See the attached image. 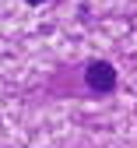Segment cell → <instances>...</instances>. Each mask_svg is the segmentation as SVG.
Instances as JSON below:
<instances>
[{
	"mask_svg": "<svg viewBox=\"0 0 137 148\" xmlns=\"http://www.w3.org/2000/svg\"><path fill=\"white\" fill-rule=\"evenodd\" d=\"M116 85H120V74H116V67L109 60H88L85 64V88L91 92V95H112Z\"/></svg>",
	"mask_w": 137,
	"mask_h": 148,
	"instance_id": "6da1fadb",
	"label": "cell"
},
{
	"mask_svg": "<svg viewBox=\"0 0 137 148\" xmlns=\"http://www.w3.org/2000/svg\"><path fill=\"white\" fill-rule=\"evenodd\" d=\"M28 7H39V4H49V0H25Z\"/></svg>",
	"mask_w": 137,
	"mask_h": 148,
	"instance_id": "7a4b0ae2",
	"label": "cell"
}]
</instances>
